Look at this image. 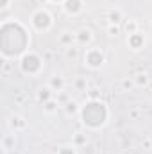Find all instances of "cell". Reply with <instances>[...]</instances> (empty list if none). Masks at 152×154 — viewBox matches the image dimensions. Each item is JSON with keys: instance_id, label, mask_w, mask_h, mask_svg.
Returning a JSON list of instances; mask_svg holds the SVG:
<instances>
[{"instance_id": "1", "label": "cell", "mask_w": 152, "mask_h": 154, "mask_svg": "<svg viewBox=\"0 0 152 154\" xmlns=\"http://www.w3.org/2000/svg\"><path fill=\"white\" fill-rule=\"evenodd\" d=\"M32 23L36 25V29H39V31H47L52 25V18H50V14L47 11H38L32 16Z\"/></svg>"}, {"instance_id": "2", "label": "cell", "mask_w": 152, "mask_h": 154, "mask_svg": "<svg viewBox=\"0 0 152 154\" xmlns=\"http://www.w3.org/2000/svg\"><path fill=\"white\" fill-rule=\"evenodd\" d=\"M86 63L91 66V68H99L102 63H104V56L99 52V50H90L86 54Z\"/></svg>"}, {"instance_id": "3", "label": "cell", "mask_w": 152, "mask_h": 154, "mask_svg": "<svg viewBox=\"0 0 152 154\" xmlns=\"http://www.w3.org/2000/svg\"><path fill=\"white\" fill-rule=\"evenodd\" d=\"M65 9H66V13H72V14L79 13V11L82 9L81 0H66V2H65Z\"/></svg>"}, {"instance_id": "4", "label": "cell", "mask_w": 152, "mask_h": 154, "mask_svg": "<svg viewBox=\"0 0 152 154\" xmlns=\"http://www.w3.org/2000/svg\"><path fill=\"white\" fill-rule=\"evenodd\" d=\"M63 86H65V81H63L61 77H54V79L50 81V90H54V91H61Z\"/></svg>"}, {"instance_id": "5", "label": "cell", "mask_w": 152, "mask_h": 154, "mask_svg": "<svg viewBox=\"0 0 152 154\" xmlns=\"http://www.w3.org/2000/svg\"><path fill=\"white\" fill-rule=\"evenodd\" d=\"M129 41H131V45H132L134 48H138V47L143 43V38H141V36L136 32V34H131V39H129Z\"/></svg>"}, {"instance_id": "6", "label": "cell", "mask_w": 152, "mask_h": 154, "mask_svg": "<svg viewBox=\"0 0 152 154\" xmlns=\"http://www.w3.org/2000/svg\"><path fill=\"white\" fill-rule=\"evenodd\" d=\"M136 22H127V25H125V31L129 32V34H136Z\"/></svg>"}, {"instance_id": "7", "label": "cell", "mask_w": 152, "mask_h": 154, "mask_svg": "<svg viewBox=\"0 0 152 154\" xmlns=\"http://www.w3.org/2000/svg\"><path fill=\"white\" fill-rule=\"evenodd\" d=\"M50 93H52V90H50V88H45V90L39 91V99H41V100H48V99H50Z\"/></svg>"}, {"instance_id": "8", "label": "cell", "mask_w": 152, "mask_h": 154, "mask_svg": "<svg viewBox=\"0 0 152 154\" xmlns=\"http://www.w3.org/2000/svg\"><path fill=\"white\" fill-rule=\"evenodd\" d=\"M120 18H122L120 11H113V13L109 14V22H111V23H118V22H120Z\"/></svg>"}, {"instance_id": "9", "label": "cell", "mask_w": 152, "mask_h": 154, "mask_svg": "<svg viewBox=\"0 0 152 154\" xmlns=\"http://www.w3.org/2000/svg\"><path fill=\"white\" fill-rule=\"evenodd\" d=\"M90 38H91V36H90V31H81V32H79V41L84 43V41H90Z\"/></svg>"}, {"instance_id": "10", "label": "cell", "mask_w": 152, "mask_h": 154, "mask_svg": "<svg viewBox=\"0 0 152 154\" xmlns=\"http://www.w3.org/2000/svg\"><path fill=\"white\" fill-rule=\"evenodd\" d=\"M66 111H68V113H75L77 111V104L75 102H68V104H66Z\"/></svg>"}, {"instance_id": "11", "label": "cell", "mask_w": 152, "mask_h": 154, "mask_svg": "<svg viewBox=\"0 0 152 154\" xmlns=\"http://www.w3.org/2000/svg\"><path fill=\"white\" fill-rule=\"evenodd\" d=\"M57 154H75V151H74L72 147H61Z\"/></svg>"}, {"instance_id": "12", "label": "cell", "mask_w": 152, "mask_h": 154, "mask_svg": "<svg viewBox=\"0 0 152 154\" xmlns=\"http://www.w3.org/2000/svg\"><path fill=\"white\" fill-rule=\"evenodd\" d=\"M45 109H47V111H54V109H56V102H54V100H48V102L45 104Z\"/></svg>"}, {"instance_id": "13", "label": "cell", "mask_w": 152, "mask_h": 154, "mask_svg": "<svg viewBox=\"0 0 152 154\" xmlns=\"http://www.w3.org/2000/svg\"><path fill=\"white\" fill-rule=\"evenodd\" d=\"M136 82H138V84H145V82H147V75H145V74H140L138 79H136Z\"/></svg>"}, {"instance_id": "14", "label": "cell", "mask_w": 152, "mask_h": 154, "mask_svg": "<svg viewBox=\"0 0 152 154\" xmlns=\"http://www.w3.org/2000/svg\"><path fill=\"white\" fill-rule=\"evenodd\" d=\"M131 86H132L131 81H123V88H131Z\"/></svg>"}, {"instance_id": "15", "label": "cell", "mask_w": 152, "mask_h": 154, "mask_svg": "<svg viewBox=\"0 0 152 154\" xmlns=\"http://www.w3.org/2000/svg\"><path fill=\"white\" fill-rule=\"evenodd\" d=\"M109 32H111V34H116V32H118V29H116V27H111V29H109Z\"/></svg>"}, {"instance_id": "16", "label": "cell", "mask_w": 152, "mask_h": 154, "mask_svg": "<svg viewBox=\"0 0 152 154\" xmlns=\"http://www.w3.org/2000/svg\"><path fill=\"white\" fill-rule=\"evenodd\" d=\"M39 2H47V0H39Z\"/></svg>"}, {"instance_id": "17", "label": "cell", "mask_w": 152, "mask_h": 154, "mask_svg": "<svg viewBox=\"0 0 152 154\" xmlns=\"http://www.w3.org/2000/svg\"><path fill=\"white\" fill-rule=\"evenodd\" d=\"M57 2H61V0H57Z\"/></svg>"}]
</instances>
